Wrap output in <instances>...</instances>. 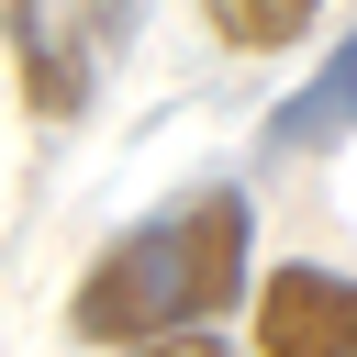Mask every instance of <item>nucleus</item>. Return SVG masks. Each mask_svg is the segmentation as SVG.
I'll list each match as a JSON object with an SVG mask.
<instances>
[{
    "mask_svg": "<svg viewBox=\"0 0 357 357\" xmlns=\"http://www.w3.org/2000/svg\"><path fill=\"white\" fill-rule=\"evenodd\" d=\"M245 190L212 178V190H178L167 212H145L123 245L89 257V279L67 290V324L89 346H167V335H201L234 290H245Z\"/></svg>",
    "mask_w": 357,
    "mask_h": 357,
    "instance_id": "obj_1",
    "label": "nucleus"
},
{
    "mask_svg": "<svg viewBox=\"0 0 357 357\" xmlns=\"http://www.w3.org/2000/svg\"><path fill=\"white\" fill-rule=\"evenodd\" d=\"M134 45V11H11V56H22V112L33 123H78L100 89V56Z\"/></svg>",
    "mask_w": 357,
    "mask_h": 357,
    "instance_id": "obj_2",
    "label": "nucleus"
},
{
    "mask_svg": "<svg viewBox=\"0 0 357 357\" xmlns=\"http://www.w3.org/2000/svg\"><path fill=\"white\" fill-rule=\"evenodd\" d=\"M257 357H357V279L346 268H279L257 290Z\"/></svg>",
    "mask_w": 357,
    "mask_h": 357,
    "instance_id": "obj_3",
    "label": "nucleus"
},
{
    "mask_svg": "<svg viewBox=\"0 0 357 357\" xmlns=\"http://www.w3.org/2000/svg\"><path fill=\"white\" fill-rule=\"evenodd\" d=\"M346 123H357V33H346V45L324 56V78H312V89L279 112V145H335Z\"/></svg>",
    "mask_w": 357,
    "mask_h": 357,
    "instance_id": "obj_4",
    "label": "nucleus"
},
{
    "mask_svg": "<svg viewBox=\"0 0 357 357\" xmlns=\"http://www.w3.org/2000/svg\"><path fill=\"white\" fill-rule=\"evenodd\" d=\"M212 33H223V45H245V56L301 45V33H312V0H212Z\"/></svg>",
    "mask_w": 357,
    "mask_h": 357,
    "instance_id": "obj_5",
    "label": "nucleus"
},
{
    "mask_svg": "<svg viewBox=\"0 0 357 357\" xmlns=\"http://www.w3.org/2000/svg\"><path fill=\"white\" fill-rule=\"evenodd\" d=\"M134 357H223V335H167V346H134Z\"/></svg>",
    "mask_w": 357,
    "mask_h": 357,
    "instance_id": "obj_6",
    "label": "nucleus"
}]
</instances>
